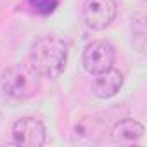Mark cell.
Listing matches in <instances>:
<instances>
[{
    "mask_svg": "<svg viewBox=\"0 0 147 147\" xmlns=\"http://www.w3.org/2000/svg\"><path fill=\"white\" fill-rule=\"evenodd\" d=\"M144 135H145L144 125L133 118L119 119L111 130V138L118 145H135L144 138Z\"/></svg>",
    "mask_w": 147,
    "mask_h": 147,
    "instance_id": "obj_6",
    "label": "cell"
},
{
    "mask_svg": "<svg viewBox=\"0 0 147 147\" xmlns=\"http://www.w3.org/2000/svg\"><path fill=\"white\" fill-rule=\"evenodd\" d=\"M118 14L116 0H85L83 4V23L94 31H102L113 24Z\"/></svg>",
    "mask_w": 147,
    "mask_h": 147,
    "instance_id": "obj_4",
    "label": "cell"
},
{
    "mask_svg": "<svg viewBox=\"0 0 147 147\" xmlns=\"http://www.w3.org/2000/svg\"><path fill=\"white\" fill-rule=\"evenodd\" d=\"M145 18L142 14H137L133 18V45L140 54H145Z\"/></svg>",
    "mask_w": 147,
    "mask_h": 147,
    "instance_id": "obj_8",
    "label": "cell"
},
{
    "mask_svg": "<svg viewBox=\"0 0 147 147\" xmlns=\"http://www.w3.org/2000/svg\"><path fill=\"white\" fill-rule=\"evenodd\" d=\"M95 76L97 78L94 82V94L99 99H111V97H114L121 90L123 80H125L123 75L114 67L100 73V75H95Z\"/></svg>",
    "mask_w": 147,
    "mask_h": 147,
    "instance_id": "obj_7",
    "label": "cell"
},
{
    "mask_svg": "<svg viewBox=\"0 0 147 147\" xmlns=\"http://www.w3.org/2000/svg\"><path fill=\"white\" fill-rule=\"evenodd\" d=\"M142 2H145V0H142Z\"/></svg>",
    "mask_w": 147,
    "mask_h": 147,
    "instance_id": "obj_10",
    "label": "cell"
},
{
    "mask_svg": "<svg viewBox=\"0 0 147 147\" xmlns=\"http://www.w3.org/2000/svg\"><path fill=\"white\" fill-rule=\"evenodd\" d=\"M28 5L38 16H49L57 9L59 0H28Z\"/></svg>",
    "mask_w": 147,
    "mask_h": 147,
    "instance_id": "obj_9",
    "label": "cell"
},
{
    "mask_svg": "<svg viewBox=\"0 0 147 147\" xmlns=\"http://www.w3.org/2000/svg\"><path fill=\"white\" fill-rule=\"evenodd\" d=\"M67 62V43L57 35H43L36 38L30 49V66L45 78L62 75Z\"/></svg>",
    "mask_w": 147,
    "mask_h": 147,
    "instance_id": "obj_1",
    "label": "cell"
},
{
    "mask_svg": "<svg viewBox=\"0 0 147 147\" xmlns=\"http://www.w3.org/2000/svg\"><path fill=\"white\" fill-rule=\"evenodd\" d=\"M0 85L7 97L14 100H28L40 88V75L30 64L16 62L5 67Z\"/></svg>",
    "mask_w": 147,
    "mask_h": 147,
    "instance_id": "obj_2",
    "label": "cell"
},
{
    "mask_svg": "<svg viewBox=\"0 0 147 147\" xmlns=\"http://www.w3.org/2000/svg\"><path fill=\"white\" fill-rule=\"evenodd\" d=\"M116 61V50L107 40H94L90 42L82 55V64L90 75H100L113 67Z\"/></svg>",
    "mask_w": 147,
    "mask_h": 147,
    "instance_id": "obj_3",
    "label": "cell"
},
{
    "mask_svg": "<svg viewBox=\"0 0 147 147\" xmlns=\"http://www.w3.org/2000/svg\"><path fill=\"white\" fill-rule=\"evenodd\" d=\"M47 140V130L45 125L33 118V116H24L19 118L12 125V142L14 145L19 147H40Z\"/></svg>",
    "mask_w": 147,
    "mask_h": 147,
    "instance_id": "obj_5",
    "label": "cell"
}]
</instances>
